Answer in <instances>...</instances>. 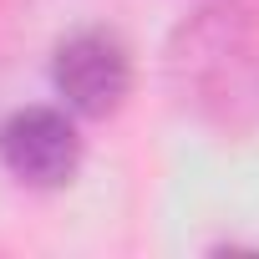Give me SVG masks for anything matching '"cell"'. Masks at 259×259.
Segmentation results:
<instances>
[{
	"instance_id": "6da1fadb",
	"label": "cell",
	"mask_w": 259,
	"mask_h": 259,
	"mask_svg": "<svg viewBox=\"0 0 259 259\" xmlns=\"http://www.w3.org/2000/svg\"><path fill=\"white\" fill-rule=\"evenodd\" d=\"M168 81L188 112L224 133L259 127V16L244 0L193 11L168 41Z\"/></svg>"
},
{
	"instance_id": "7a4b0ae2",
	"label": "cell",
	"mask_w": 259,
	"mask_h": 259,
	"mask_svg": "<svg viewBox=\"0 0 259 259\" xmlns=\"http://www.w3.org/2000/svg\"><path fill=\"white\" fill-rule=\"evenodd\" d=\"M51 87L76 117H112L133 92V51L112 26H81L56 41Z\"/></svg>"
},
{
	"instance_id": "3957f363",
	"label": "cell",
	"mask_w": 259,
	"mask_h": 259,
	"mask_svg": "<svg viewBox=\"0 0 259 259\" xmlns=\"http://www.w3.org/2000/svg\"><path fill=\"white\" fill-rule=\"evenodd\" d=\"M0 168L26 188H66L81 168V133L71 107H16L0 117Z\"/></svg>"
}]
</instances>
